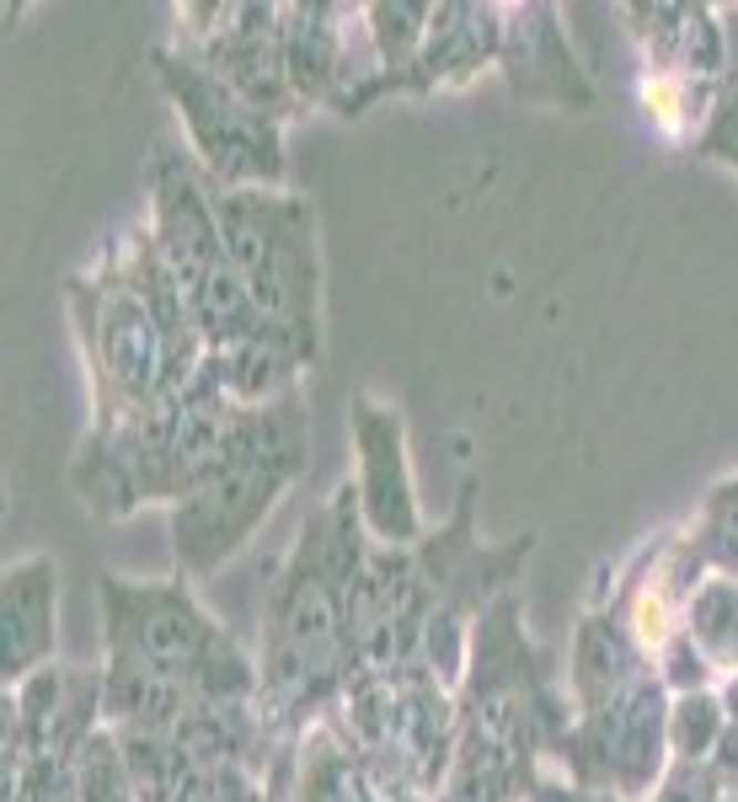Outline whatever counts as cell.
<instances>
[{"label":"cell","instance_id":"cell-1","mask_svg":"<svg viewBox=\"0 0 738 802\" xmlns=\"http://www.w3.org/2000/svg\"><path fill=\"white\" fill-rule=\"evenodd\" d=\"M49 648V588H43V562H28L6 578V675L28 669Z\"/></svg>","mask_w":738,"mask_h":802}]
</instances>
